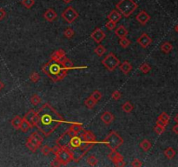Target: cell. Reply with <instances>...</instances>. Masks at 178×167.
<instances>
[{
	"label": "cell",
	"instance_id": "1",
	"mask_svg": "<svg viewBox=\"0 0 178 167\" xmlns=\"http://www.w3.org/2000/svg\"><path fill=\"white\" fill-rule=\"evenodd\" d=\"M64 119L49 103H45L36 111L34 126L38 129L45 137L51 135L60 125L64 123Z\"/></svg>",
	"mask_w": 178,
	"mask_h": 167
},
{
	"label": "cell",
	"instance_id": "2",
	"mask_svg": "<svg viewBox=\"0 0 178 167\" xmlns=\"http://www.w3.org/2000/svg\"><path fill=\"white\" fill-rule=\"evenodd\" d=\"M42 71L54 82H58L65 78L68 71L64 68L61 62L49 60L42 66Z\"/></svg>",
	"mask_w": 178,
	"mask_h": 167
},
{
	"label": "cell",
	"instance_id": "3",
	"mask_svg": "<svg viewBox=\"0 0 178 167\" xmlns=\"http://www.w3.org/2000/svg\"><path fill=\"white\" fill-rule=\"evenodd\" d=\"M116 8L124 18L129 16L138 8V4L134 0H120L116 4Z\"/></svg>",
	"mask_w": 178,
	"mask_h": 167
},
{
	"label": "cell",
	"instance_id": "4",
	"mask_svg": "<svg viewBox=\"0 0 178 167\" xmlns=\"http://www.w3.org/2000/svg\"><path fill=\"white\" fill-rule=\"evenodd\" d=\"M103 143L105 144L111 151H117L123 144V139L117 131H111L107 137L104 138Z\"/></svg>",
	"mask_w": 178,
	"mask_h": 167
},
{
	"label": "cell",
	"instance_id": "5",
	"mask_svg": "<svg viewBox=\"0 0 178 167\" xmlns=\"http://www.w3.org/2000/svg\"><path fill=\"white\" fill-rule=\"evenodd\" d=\"M94 143H89V142H83L79 146L76 147L75 149L71 150L72 153V160L76 163L79 162L83 157L85 156V154L91 150L94 146Z\"/></svg>",
	"mask_w": 178,
	"mask_h": 167
},
{
	"label": "cell",
	"instance_id": "6",
	"mask_svg": "<svg viewBox=\"0 0 178 167\" xmlns=\"http://www.w3.org/2000/svg\"><path fill=\"white\" fill-rule=\"evenodd\" d=\"M101 63L108 71H113L114 70L117 69V66H119L120 60L113 52H109V54L102 60Z\"/></svg>",
	"mask_w": 178,
	"mask_h": 167
},
{
	"label": "cell",
	"instance_id": "7",
	"mask_svg": "<svg viewBox=\"0 0 178 167\" xmlns=\"http://www.w3.org/2000/svg\"><path fill=\"white\" fill-rule=\"evenodd\" d=\"M76 134H74L69 129H68L67 131H65L59 138L57 139L56 143L58 145H59L61 148H64V149H69V143H70V140L73 136H75Z\"/></svg>",
	"mask_w": 178,
	"mask_h": 167
},
{
	"label": "cell",
	"instance_id": "8",
	"mask_svg": "<svg viewBox=\"0 0 178 167\" xmlns=\"http://www.w3.org/2000/svg\"><path fill=\"white\" fill-rule=\"evenodd\" d=\"M79 17L78 12L73 6H68L62 13V18L65 20L68 24H72L75 20L78 19Z\"/></svg>",
	"mask_w": 178,
	"mask_h": 167
},
{
	"label": "cell",
	"instance_id": "9",
	"mask_svg": "<svg viewBox=\"0 0 178 167\" xmlns=\"http://www.w3.org/2000/svg\"><path fill=\"white\" fill-rule=\"evenodd\" d=\"M56 157L59 160L62 166H65L72 160V153L69 149L61 148L59 151L56 154Z\"/></svg>",
	"mask_w": 178,
	"mask_h": 167
},
{
	"label": "cell",
	"instance_id": "10",
	"mask_svg": "<svg viewBox=\"0 0 178 167\" xmlns=\"http://www.w3.org/2000/svg\"><path fill=\"white\" fill-rule=\"evenodd\" d=\"M108 157L114 163L116 166H124L126 165L123 157L117 151H111V152L108 155Z\"/></svg>",
	"mask_w": 178,
	"mask_h": 167
},
{
	"label": "cell",
	"instance_id": "11",
	"mask_svg": "<svg viewBox=\"0 0 178 167\" xmlns=\"http://www.w3.org/2000/svg\"><path fill=\"white\" fill-rule=\"evenodd\" d=\"M90 38L94 40L96 43L100 44V43L103 42V40L106 38V34H105V32L102 29H100V28H96V29L91 32Z\"/></svg>",
	"mask_w": 178,
	"mask_h": 167
},
{
	"label": "cell",
	"instance_id": "12",
	"mask_svg": "<svg viewBox=\"0 0 178 167\" xmlns=\"http://www.w3.org/2000/svg\"><path fill=\"white\" fill-rule=\"evenodd\" d=\"M41 144L38 143L36 139L32 138V137H29V138L26 139V142H25V146L28 148L30 151H31L32 152H36L37 150L40 147Z\"/></svg>",
	"mask_w": 178,
	"mask_h": 167
},
{
	"label": "cell",
	"instance_id": "13",
	"mask_svg": "<svg viewBox=\"0 0 178 167\" xmlns=\"http://www.w3.org/2000/svg\"><path fill=\"white\" fill-rule=\"evenodd\" d=\"M137 43L140 45L141 47L147 48L148 45H150V44L152 43V39L147 33H143L137 39Z\"/></svg>",
	"mask_w": 178,
	"mask_h": 167
},
{
	"label": "cell",
	"instance_id": "14",
	"mask_svg": "<svg viewBox=\"0 0 178 167\" xmlns=\"http://www.w3.org/2000/svg\"><path fill=\"white\" fill-rule=\"evenodd\" d=\"M65 58H66V53H65V51L63 49L57 50L50 56V59L51 60L57 61V62H62Z\"/></svg>",
	"mask_w": 178,
	"mask_h": 167
},
{
	"label": "cell",
	"instance_id": "15",
	"mask_svg": "<svg viewBox=\"0 0 178 167\" xmlns=\"http://www.w3.org/2000/svg\"><path fill=\"white\" fill-rule=\"evenodd\" d=\"M136 19L137 20V22H139L142 25H144L150 20V16L145 10H141L138 14L137 15Z\"/></svg>",
	"mask_w": 178,
	"mask_h": 167
},
{
	"label": "cell",
	"instance_id": "16",
	"mask_svg": "<svg viewBox=\"0 0 178 167\" xmlns=\"http://www.w3.org/2000/svg\"><path fill=\"white\" fill-rule=\"evenodd\" d=\"M44 18L46 21H48L49 23H52L54 20L57 19L58 18V13L57 11L52 9V8H49L48 10H45V12L44 13Z\"/></svg>",
	"mask_w": 178,
	"mask_h": 167
},
{
	"label": "cell",
	"instance_id": "17",
	"mask_svg": "<svg viewBox=\"0 0 178 167\" xmlns=\"http://www.w3.org/2000/svg\"><path fill=\"white\" fill-rule=\"evenodd\" d=\"M82 138H83L84 142H89V143H97L96 136L94 133L90 131H83V133L82 134Z\"/></svg>",
	"mask_w": 178,
	"mask_h": 167
},
{
	"label": "cell",
	"instance_id": "18",
	"mask_svg": "<svg viewBox=\"0 0 178 167\" xmlns=\"http://www.w3.org/2000/svg\"><path fill=\"white\" fill-rule=\"evenodd\" d=\"M119 68H120V71L124 74V75H128L129 72L131 71L132 70V65L130 64V62L129 61H123V63H120L119 65Z\"/></svg>",
	"mask_w": 178,
	"mask_h": 167
},
{
	"label": "cell",
	"instance_id": "19",
	"mask_svg": "<svg viewBox=\"0 0 178 167\" xmlns=\"http://www.w3.org/2000/svg\"><path fill=\"white\" fill-rule=\"evenodd\" d=\"M114 119H115V117H114V115L111 113V112H109V111H104L103 113V115L101 116V120H102V122L103 123V124H105V125H110L113 121H114Z\"/></svg>",
	"mask_w": 178,
	"mask_h": 167
},
{
	"label": "cell",
	"instance_id": "20",
	"mask_svg": "<svg viewBox=\"0 0 178 167\" xmlns=\"http://www.w3.org/2000/svg\"><path fill=\"white\" fill-rule=\"evenodd\" d=\"M107 19L117 24L122 19V14L117 10H112L109 12V15L107 16Z\"/></svg>",
	"mask_w": 178,
	"mask_h": 167
},
{
	"label": "cell",
	"instance_id": "21",
	"mask_svg": "<svg viewBox=\"0 0 178 167\" xmlns=\"http://www.w3.org/2000/svg\"><path fill=\"white\" fill-rule=\"evenodd\" d=\"M24 118H25L30 125L32 127H34V124H35V118H36V111H34L33 109H30L28 112H26V114L24 115Z\"/></svg>",
	"mask_w": 178,
	"mask_h": 167
},
{
	"label": "cell",
	"instance_id": "22",
	"mask_svg": "<svg viewBox=\"0 0 178 167\" xmlns=\"http://www.w3.org/2000/svg\"><path fill=\"white\" fill-rule=\"evenodd\" d=\"M128 33H129L128 30L126 29L123 25H119L118 27L116 29V30H115V34L118 37L119 39L127 37Z\"/></svg>",
	"mask_w": 178,
	"mask_h": 167
},
{
	"label": "cell",
	"instance_id": "23",
	"mask_svg": "<svg viewBox=\"0 0 178 167\" xmlns=\"http://www.w3.org/2000/svg\"><path fill=\"white\" fill-rule=\"evenodd\" d=\"M82 143H83L82 139H81L79 136H78V135L73 136L72 138H71V140H70V143H69V150L71 151V150L75 149L76 147L79 146Z\"/></svg>",
	"mask_w": 178,
	"mask_h": 167
},
{
	"label": "cell",
	"instance_id": "24",
	"mask_svg": "<svg viewBox=\"0 0 178 167\" xmlns=\"http://www.w3.org/2000/svg\"><path fill=\"white\" fill-rule=\"evenodd\" d=\"M69 130L76 135L79 134V132L83 130V125L80 124V123H70V126L69 128Z\"/></svg>",
	"mask_w": 178,
	"mask_h": 167
},
{
	"label": "cell",
	"instance_id": "25",
	"mask_svg": "<svg viewBox=\"0 0 178 167\" xmlns=\"http://www.w3.org/2000/svg\"><path fill=\"white\" fill-rule=\"evenodd\" d=\"M22 121H23V118H21L20 116L17 115V116H15L14 118L10 120V125H12V127L14 128V129L19 130L20 125L22 124Z\"/></svg>",
	"mask_w": 178,
	"mask_h": 167
},
{
	"label": "cell",
	"instance_id": "26",
	"mask_svg": "<svg viewBox=\"0 0 178 167\" xmlns=\"http://www.w3.org/2000/svg\"><path fill=\"white\" fill-rule=\"evenodd\" d=\"M61 64H62V65L64 66V68L65 70H67V71H69V70H72L75 68L74 65H73L72 61H71L70 59H68V58H65V59L61 62Z\"/></svg>",
	"mask_w": 178,
	"mask_h": 167
},
{
	"label": "cell",
	"instance_id": "27",
	"mask_svg": "<svg viewBox=\"0 0 178 167\" xmlns=\"http://www.w3.org/2000/svg\"><path fill=\"white\" fill-rule=\"evenodd\" d=\"M163 154H164V156L167 157L168 159H172L173 157L176 156L177 151H176L172 147H168L167 149L164 150Z\"/></svg>",
	"mask_w": 178,
	"mask_h": 167
},
{
	"label": "cell",
	"instance_id": "28",
	"mask_svg": "<svg viewBox=\"0 0 178 167\" xmlns=\"http://www.w3.org/2000/svg\"><path fill=\"white\" fill-rule=\"evenodd\" d=\"M173 50V45L169 43V42H164L162 45H161V50L165 53L168 54L171 50Z\"/></svg>",
	"mask_w": 178,
	"mask_h": 167
},
{
	"label": "cell",
	"instance_id": "29",
	"mask_svg": "<svg viewBox=\"0 0 178 167\" xmlns=\"http://www.w3.org/2000/svg\"><path fill=\"white\" fill-rule=\"evenodd\" d=\"M139 146L141 147V149H142L143 151H148V150L152 147V145H151V143L148 141V139H143V140L140 143Z\"/></svg>",
	"mask_w": 178,
	"mask_h": 167
},
{
	"label": "cell",
	"instance_id": "30",
	"mask_svg": "<svg viewBox=\"0 0 178 167\" xmlns=\"http://www.w3.org/2000/svg\"><path fill=\"white\" fill-rule=\"evenodd\" d=\"M30 128H32V126L29 124V122L25 118H23V121H22V124L20 125L19 130H21L23 132H27Z\"/></svg>",
	"mask_w": 178,
	"mask_h": 167
},
{
	"label": "cell",
	"instance_id": "31",
	"mask_svg": "<svg viewBox=\"0 0 178 167\" xmlns=\"http://www.w3.org/2000/svg\"><path fill=\"white\" fill-rule=\"evenodd\" d=\"M122 110L125 112V113H130L133 110H134V105L129 102V101H127V102H125L124 104H123V105H122Z\"/></svg>",
	"mask_w": 178,
	"mask_h": 167
},
{
	"label": "cell",
	"instance_id": "32",
	"mask_svg": "<svg viewBox=\"0 0 178 167\" xmlns=\"http://www.w3.org/2000/svg\"><path fill=\"white\" fill-rule=\"evenodd\" d=\"M97 101H95L93 98H91V97H89V98H87L85 99V101H84V105H85V106L87 107L88 109H93L95 107V105H97Z\"/></svg>",
	"mask_w": 178,
	"mask_h": 167
},
{
	"label": "cell",
	"instance_id": "33",
	"mask_svg": "<svg viewBox=\"0 0 178 167\" xmlns=\"http://www.w3.org/2000/svg\"><path fill=\"white\" fill-rule=\"evenodd\" d=\"M130 44H131L130 40L128 39L126 37H125V38H122V39H119V45H120V46H121L122 48H123V49L128 48L129 45H130Z\"/></svg>",
	"mask_w": 178,
	"mask_h": 167
},
{
	"label": "cell",
	"instance_id": "34",
	"mask_svg": "<svg viewBox=\"0 0 178 167\" xmlns=\"http://www.w3.org/2000/svg\"><path fill=\"white\" fill-rule=\"evenodd\" d=\"M106 48L103 46V45H99L97 47H96L95 50H94V51H95V53L98 56V57H102L105 52H106Z\"/></svg>",
	"mask_w": 178,
	"mask_h": 167
},
{
	"label": "cell",
	"instance_id": "35",
	"mask_svg": "<svg viewBox=\"0 0 178 167\" xmlns=\"http://www.w3.org/2000/svg\"><path fill=\"white\" fill-rule=\"evenodd\" d=\"M30 137H32L34 139H36V140H37L38 143H40L41 145H42V143H43V141H44V138H43V136L40 134L38 131H33V132H31Z\"/></svg>",
	"mask_w": 178,
	"mask_h": 167
},
{
	"label": "cell",
	"instance_id": "36",
	"mask_svg": "<svg viewBox=\"0 0 178 167\" xmlns=\"http://www.w3.org/2000/svg\"><path fill=\"white\" fill-rule=\"evenodd\" d=\"M64 37H65L66 39H69L73 38V36L75 35V31L73 30V29H72L71 27H68V28H66L65 30H64Z\"/></svg>",
	"mask_w": 178,
	"mask_h": 167
},
{
	"label": "cell",
	"instance_id": "37",
	"mask_svg": "<svg viewBox=\"0 0 178 167\" xmlns=\"http://www.w3.org/2000/svg\"><path fill=\"white\" fill-rule=\"evenodd\" d=\"M98 163V159L95 156H89L87 158V164L90 166H96Z\"/></svg>",
	"mask_w": 178,
	"mask_h": 167
},
{
	"label": "cell",
	"instance_id": "38",
	"mask_svg": "<svg viewBox=\"0 0 178 167\" xmlns=\"http://www.w3.org/2000/svg\"><path fill=\"white\" fill-rule=\"evenodd\" d=\"M89 97H91L95 101L99 102V101L101 100V98H102V93L99 91L98 90H95V91L91 93V95H90Z\"/></svg>",
	"mask_w": 178,
	"mask_h": 167
},
{
	"label": "cell",
	"instance_id": "39",
	"mask_svg": "<svg viewBox=\"0 0 178 167\" xmlns=\"http://www.w3.org/2000/svg\"><path fill=\"white\" fill-rule=\"evenodd\" d=\"M30 103H31L33 105L37 106V105H38L40 103H41V98H40V97L38 94H34V95L31 97V98H30Z\"/></svg>",
	"mask_w": 178,
	"mask_h": 167
},
{
	"label": "cell",
	"instance_id": "40",
	"mask_svg": "<svg viewBox=\"0 0 178 167\" xmlns=\"http://www.w3.org/2000/svg\"><path fill=\"white\" fill-rule=\"evenodd\" d=\"M139 69H140V71H141L143 74H147V73H148V72L151 71V67L149 66L148 64L144 63V64H143V65L139 67Z\"/></svg>",
	"mask_w": 178,
	"mask_h": 167
},
{
	"label": "cell",
	"instance_id": "41",
	"mask_svg": "<svg viewBox=\"0 0 178 167\" xmlns=\"http://www.w3.org/2000/svg\"><path fill=\"white\" fill-rule=\"evenodd\" d=\"M35 4V0H22V4L26 9H30Z\"/></svg>",
	"mask_w": 178,
	"mask_h": 167
},
{
	"label": "cell",
	"instance_id": "42",
	"mask_svg": "<svg viewBox=\"0 0 178 167\" xmlns=\"http://www.w3.org/2000/svg\"><path fill=\"white\" fill-rule=\"evenodd\" d=\"M30 80L32 83H38L40 80V76L39 74L36 71L32 72L30 75Z\"/></svg>",
	"mask_w": 178,
	"mask_h": 167
},
{
	"label": "cell",
	"instance_id": "43",
	"mask_svg": "<svg viewBox=\"0 0 178 167\" xmlns=\"http://www.w3.org/2000/svg\"><path fill=\"white\" fill-rule=\"evenodd\" d=\"M41 151H42V153L44 156H48L49 153L51 152V148L49 147V145H44L43 147L41 148Z\"/></svg>",
	"mask_w": 178,
	"mask_h": 167
},
{
	"label": "cell",
	"instance_id": "44",
	"mask_svg": "<svg viewBox=\"0 0 178 167\" xmlns=\"http://www.w3.org/2000/svg\"><path fill=\"white\" fill-rule=\"evenodd\" d=\"M159 118H161L162 121H164L167 125H168V123H169V119H170V117L168 116V114L166 113V112H162L160 116L158 117Z\"/></svg>",
	"mask_w": 178,
	"mask_h": 167
},
{
	"label": "cell",
	"instance_id": "45",
	"mask_svg": "<svg viewBox=\"0 0 178 167\" xmlns=\"http://www.w3.org/2000/svg\"><path fill=\"white\" fill-rule=\"evenodd\" d=\"M154 131H155V132L157 135H161V134H162L165 131V127H162V126H160V125H156V126L154 127Z\"/></svg>",
	"mask_w": 178,
	"mask_h": 167
},
{
	"label": "cell",
	"instance_id": "46",
	"mask_svg": "<svg viewBox=\"0 0 178 167\" xmlns=\"http://www.w3.org/2000/svg\"><path fill=\"white\" fill-rule=\"evenodd\" d=\"M121 97H122V94H121V92L119 91H114L112 92V94H111V98H113L114 100H116V101L119 100L121 98Z\"/></svg>",
	"mask_w": 178,
	"mask_h": 167
},
{
	"label": "cell",
	"instance_id": "47",
	"mask_svg": "<svg viewBox=\"0 0 178 167\" xmlns=\"http://www.w3.org/2000/svg\"><path fill=\"white\" fill-rule=\"evenodd\" d=\"M116 25H117V24L114 23V22H112V21H110V20H109V21L105 24L106 28L109 30H112L115 29V28H116Z\"/></svg>",
	"mask_w": 178,
	"mask_h": 167
},
{
	"label": "cell",
	"instance_id": "48",
	"mask_svg": "<svg viewBox=\"0 0 178 167\" xmlns=\"http://www.w3.org/2000/svg\"><path fill=\"white\" fill-rule=\"evenodd\" d=\"M131 166L133 167H141L143 166V163L137 159V158H135L132 162H131Z\"/></svg>",
	"mask_w": 178,
	"mask_h": 167
},
{
	"label": "cell",
	"instance_id": "49",
	"mask_svg": "<svg viewBox=\"0 0 178 167\" xmlns=\"http://www.w3.org/2000/svg\"><path fill=\"white\" fill-rule=\"evenodd\" d=\"M49 166H61L62 165H61V163L59 162V160L56 157L55 159L52 160V162L50 163Z\"/></svg>",
	"mask_w": 178,
	"mask_h": 167
},
{
	"label": "cell",
	"instance_id": "50",
	"mask_svg": "<svg viewBox=\"0 0 178 167\" xmlns=\"http://www.w3.org/2000/svg\"><path fill=\"white\" fill-rule=\"evenodd\" d=\"M156 124H157V125H160V126H162V127L166 128V126H167V124L159 118L157 119V123Z\"/></svg>",
	"mask_w": 178,
	"mask_h": 167
},
{
	"label": "cell",
	"instance_id": "51",
	"mask_svg": "<svg viewBox=\"0 0 178 167\" xmlns=\"http://www.w3.org/2000/svg\"><path fill=\"white\" fill-rule=\"evenodd\" d=\"M60 150H61V147H60L59 145H54L53 148H51V152H53V153L56 155V154Z\"/></svg>",
	"mask_w": 178,
	"mask_h": 167
},
{
	"label": "cell",
	"instance_id": "52",
	"mask_svg": "<svg viewBox=\"0 0 178 167\" xmlns=\"http://www.w3.org/2000/svg\"><path fill=\"white\" fill-rule=\"evenodd\" d=\"M5 17H6V11L3 8H0V21L4 19Z\"/></svg>",
	"mask_w": 178,
	"mask_h": 167
},
{
	"label": "cell",
	"instance_id": "53",
	"mask_svg": "<svg viewBox=\"0 0 178 167\" xmlns=\"http://www.w3.org/2000/svg\"><path fill=\"white\" fill-rule=\"evenodd\" d=\"M172 131H173V132L174 133H176V134H177L178 135V124L177 125H175L173 128H172Z\"/></svg>",
	"mask_w": 178,
	"mask_h": 167
},
{
	"label": "cell",
	"instance_id": "54",
	"mask_svg": "<svg viewBox=\"0 0 178 167\" xmlns=\"http://www.w3.org/2000/svg\"><path fill=\"white\" fill-rule=\"evenodd\" d=\"M4 88V84L0 80V91H2Z\"/></svg>",
	"mask_w": 178,
	"mask_h": 167
},
{
	"label": "cell",
	"instance_id": "55",
	"mask_svg": "<svg viewBox=\"0 0 178 167\" xmlns=\"http://www.w3.org/2000/svg\"><path fill=\"white\" fill-rule=\"evenodd\" d=\"M174 120H175V122L177 123V124H178V113L175 116V118H174Z\"/></svg>",
	"mask_w": 178,
	"mask_h": 167
},
{
	"label": "cell",
	"instance_id": "56",
	"mask_svg": "<svg viewBox=\"0 0 178 167\" xmlns=\"http://www.w3.org/2000/svg\"><path fill=\"white\" fill-rule=\"evenodd\" d=\"M65 4H70L72 2V0H63Z\"/></svg>",
	"mask_w": 178,
	"mask_h": 167
},
{
	"label": "cell",
	"instance_id": "57",
	"mask_svg": "<svg viewBox=\"0 0 178 167\" xmlns=\"http://www.w3.org/2000/svg\"><path fill=\"white\" fill-rule=\"evenodd\" d=\"M175 30H176V31H177V32L178 33V24H177V25H176V26H175Z\"/></svg>",
	"mask_w": 178,
	"mask_h": 167
}]
</instances>
